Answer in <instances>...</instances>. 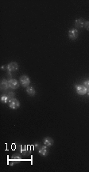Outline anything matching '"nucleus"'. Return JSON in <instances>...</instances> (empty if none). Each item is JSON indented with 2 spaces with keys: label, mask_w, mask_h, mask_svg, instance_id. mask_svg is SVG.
Listing matches in <instances>:
<instances>
[{
  "label": "nucleus",
  "mask_w": 89,
  "mask_h": 172,
  "mask_svg": "<svg viewBox=\"0 0 89 172\" xmlns=\"http://www.w3.org/2000/svg\"><path fill=\"white\" fill-rule=\"evenodd\" d=\"M14 95H15V94H14V92H9V93H8V94H7V96L9 97V99H14Z\"/></svg>",
  "instance_id": "nucleus-14"
},
{
  "label": "nucleus",
  "mask_w": 89,
  "mask_h": 172,
  "mask_svg": "<svg viewBox=\"0 0 89 172\" xmlns=\"http://www.w3.org/2000/svg\"><path fill=\"white\" fill-rule=\"evenodd\" d=\"M84 86L87 89V90H89V80H87L84 82Z\"/></svg>",
  "instance_id": "nucleus-15"
},
{
  "label": "nucleus",
  "mask_w": 89,
  "mask_h": 172,
  "mask_svg": "<svg viewBox=\"0 0 89 172\" xmlns=\"http://www.w3.org/2000/svg\"><path fill=\"white\" fill-rule=\"evenodd\" d=\"M20 161H22V158H21L20 155H19V154H14V155L12 156V158H10V165H14V164L17 163Z\"/></svg>",
  "instance_id": "nucleus-8"
},
{
  "label": "nucleus",
  "mask_w": 89,
  "mask_h": 172,
  "mask_svg": "<svg viewBox=\"0 0 89 172\" xmlns=\"http://www.w3.org/2000/svg\"><path fill=\"white\" fill-rule=\"evenodd\" d=\"M87 94H88V96H89V90H87Z\"/></svg>",
  "instance_id": "nucleus-17"
},
{
  "label": "nucleus",
  "mask_w": 89,
  "mask_h": 172,
  "mask_svg": "<svg viewBox=\"0 0 89 172\" xmlns=\"http://www.w3.org/2000/svg\"><path fill=\"white\" fill-rule=\"evenodd\" d=\"M17 69H19V65L15 62H11L7 66V70L8 71V75L10 76L11 75V73L17 71Z\"/></svg>",
  "instance_id": "nucleus-1"
},
{
  "label": "nucleus",
  "mask_w": 89,
  "mask_h": 172,
  "mask_svg": "<svg viewBox=\"0 0 89 172\" xmlns=\"http://www.w3.org/2000/svg\"><path fill=\"white\" fill-rule=\"evenodd\" d=\"M84 23H85V21L84 19H79L75 21V26L77 28H82L83 27H84Z\"/></svg>",
  "instance_id": "nucleus-10"
},
{
  "label": "nucleus",
  "mask_w": 89,
  "mask_h": 172,
  "mask_svg": "<svg viewBox=\"0 0 89 172\" xmlns=\"http://www.w3.org/2000/svg\"><path fill=\"white\" fill-rule=\"evenodd\" d=\"M84 27L87 30V31H89V21H86L85 23H84Z\"/></svg>",
  "instance_id": "nucleus-16"
},
{
  "label": "nucleus",
  "mask_w": 89,
  "mask_h": 172,
  "mask_svg": "<svg viewBox=\"0 0 89 172\" xmlns=\"http://www.w3.org/2000/svg\"><path fill=\"white\" fill-rule=\"evenodd\" d=\"M38 153H39V155H41V156H46V155H48V154H49L48 146H46L45 145L40 146V148L38 149Z\"/></svg>",
  "instance_id": "nucleus-7"
},
{
  "label": "nucleus",
  "mask_w": 89,
  "mask_h": 172,
  "mask_svg": "<svg viewBox=\"0 0 89 172\" xmlns=\"http://www.w3.org/2000/svg\"><path fill=\"white\" fill-rule=\"evenodd\" d=\"M79 32L76 29H71L68 31V38L71 40H75L78 38Z\"/></svg>",
  "instance_id": "nucleus-5"
},
{
  "label": "nucleus",
  "mask_w": 89,
  "mask_h": 172,
  "mask_svg": "<svg viewBox=\"0 0 89 172\" xmlns=\"http://www.w3.org/2000/svg\"><path fill=\"white\" fill-rule=\"evenodd\" d=\"M43 143L45 146L49 147L53 145V140L50 137H45L43 140Z\"/></svg>",
  "instance_id": "nucleus-9"
},
{
  "label": "nucleus",
  "mask_w": 89,
  "mask_h": 172,
  "mask_svg": "<svg viewBox=\"0 0 89 172\" xmlns=\"http://www.w3.org/2000/svg\"><path fill=\"white\" fill-rule=\"evenodd\" d=\"M9 106H10V109L16 110V109H17L20 106V103H19V101H17V99L14 98L12 99H10V101H9Z\"/></svg>",
  "instance_id": "nucleus-2"
},
{
  "label": "nucleus",
  "mask_w": 89,
  "mask_h": 172,
  "mask_svg": "<svg viewBox=\"0 0 89 172\" xmlns=\"http://www.w3.org/2000/svg\"><path fill=\"white\" fill-rule=\"evenodd\" d=\"M8 81V84H9V87L11 88V89H17V87H19V83L17 80L14 79H10Z\"/></svg>",
  "instance_id": "nucleus-6"
},
{
  "label": "nucleus",
  "mask_w": 89,
  "mask_h": 172,
  "mask_svg": "<svg viewBox=\"0 0 89 172\" xmlns=\"http://www.w3.org/2000/svg\"><path fill=\"white\" fill-rule=\"evenodd\" d=\"M26 92L29 96H34L35 94H36V91L33 87H26Z\"/></svg>",
  "instance_id": "nucleus-12"
},
{
  "label": "nucleus",
  "mask_w": 89,
  "mask_h": 172,
  "mask_svg": "<svg viewBox=\"0 0 89 172\" xmlns=\"http://www.w3.org/2000/svg\"><path fill=\"white\" fill-rule=\"evenodd\" d=\"M9 101H10L9 97L7 95H6V94H4V95H3L1 97V102L3 103H9Z\"/></svg>",
  "instance_id": "nucleus-13"
},
{
  "label": "nucleus",
  "mask_w": 89,
  "mask_h": 172,
  "mask_svg": "<svg viewBox=\"0 0 89 172\" xmlns=\"http://www.w3.org/2000/svg\"><path fill=\"white\" fill-rule=\"evenodd\" d=\"M9 87V84H8V81H7L6 79H3L2 82H1V90L3 91H7Z\"/></svg>",
  "instance_id": "nucleus-11"
},
{
  "label": "nucleus",
  "mask_w": 89,
  "mask_h": 172,
  "mask_svg": "<svg viewBox=\"0 0 89 172\" xmlns=\"http://www.w3.org/2000/svg\"><path fill=\"white\" fill-rule=\"evenodd\" d=\"M76 93L80 94V95H84V94L87 92V89L84 85L76 86Z\"/></svg>",
  "instance_id": "nucleus-4"
},
{
  "label": "nucleus",
  "mask_w": 89,
  "mask_h": 172,
  "mask_svg": "<svg viewBox=\"0 0 89 172\" xmlns=\"http://www.w3.org/2000/svg\"><path fill=\"white\" fill-rule=\"evenodd\" d=\"M20 82L22 87H29V83H30V79L27 75H22L20 77Z\"/></svg>",
  "instance_id": "nucleus-3"
}]
</instances>
